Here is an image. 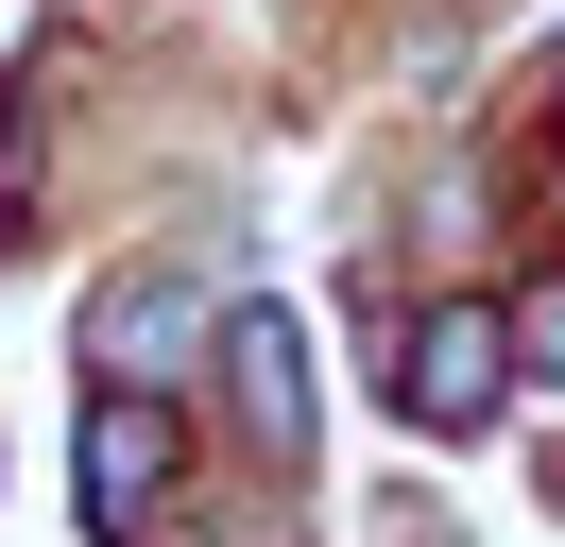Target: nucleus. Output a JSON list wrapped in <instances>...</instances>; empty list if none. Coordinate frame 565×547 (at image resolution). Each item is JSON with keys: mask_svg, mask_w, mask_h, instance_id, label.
<instances>
[{"mask_svg": "<svg viewBox=\"0 0 565 547\" xmlns=\"http://www.w3.org/2000/svg\"><path fill=\"white\" fill-rule=\"evenodd\" d=\"M514 360H548V376H565V291H531V325H514Z\"/></svg>", "mask_w": 565, "mask_h": 547, "instance_id": "39448f33", "label": "nucleus"}, {"mask_svg": "<svg viewBox=\"0 0 565 547\" xmlns=\"http://www.w3.org/2000/svg\"><path fill=\"white\" fill-rule=\"evenodd\" d=\"M241 428L275 444V462L309 444V360H291V325H275V308H241Z\"/></svg>", "mask_w": 565, "mask_h": 547, "instance_id": "7ed1b4c3", "label": "nucleus"}, {"mask_svg": "<svg viewBox=\"0 0 565 547\" xmlns=\"http://www.w3.org/2000/svg\"><path fill=\"white\" fill-rule=\"evenodd\" d=\"M189 325H206V308H172V291H120V308H104V376H138V394H154V376L189 360Z\"/></svg>", "mask_w": 565, "mask_h": 547, "instance_id": "20e7f679", "label": "nucleus"}, {"mask_svg": "<svg viewBox=\"0 0 565 547\" xmlns=\"http://www.w3.org/2000/svg\"><path fill=\"white\" fill-rule=\"evenodd\" d=\"M154 479H172V410H154L138 376H104V394H86V513H104V530H138Z\"/></svg>", "mask_w": 565, "mask_h": 547, "instance_id": "f257e3e1", "label": "nucleus"}, {"mask_svg": "<svg viewBox=\"0 0 565 547\" xmlns=\"http://www.w3.org/2000/svg\"><path fill=\"white\" fill-rule=\"evenodd\" d=\"M497 376H514V325H497V308H428L412 325V410L428 428H480Z\"/></svg>", "mask_w": 565, "mask_h": 547, "instance_id": "f03ea898", "label": "nucleus"}]
</instances>
